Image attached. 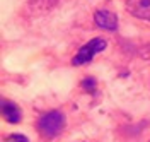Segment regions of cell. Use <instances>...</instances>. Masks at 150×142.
Instances as JSON below:
<instances>
[{"label": "cell", "mask_w": 150, "mask_h": 142, "mask_svg": "<svg viewBox=\"0 0 150 142\" xmlns=\"http://www.w3.org/2000/svg\"><path fill=\"white\" fill-rule=\"evenodd\" d=\"M36 128L38 132L41 133V137L55 139L56 135H60L65 128V115L62 111H58V110L43 113L36 123Z\"/></svg>", "instance_id": "6da1fadb"}, {"label": "cell", "mask_w": 150, "mask_h": 142, "mask_svg": "<svg viewBox=\"0 0 150 142\" xmlns=\"http://www.w3.org/2000/svg\"><path fill=\"white\" fill-rule=\"evenodd\" d=\"M106 45H108V43H106V39H104V38H94V39H91L89 43H85L84 46L77 51V55H75L74 60H72V64H74V65L89 64V62L94 58L96 53H99V51L106 50Z\"/></svg>", "instance_id": "7a4b0ae2"}, {"label": "cell", "mask_w": 150, "mask_h": 142, "mask_svg": "<svg viewBox=\"0 0 150 142\" xmlns=\"http://www.w3.org/2000/svg\"><path fill=\"white\" fill-rule=\"evenodd\" d=\"M94 21L97 24V28L106 29V31H116L118 29V16L112 14L111 10L99 9L94 14Z\"/></svg>", "instance_id": "3957f363"}, {"label": "cell", "mask_w": 150, "mask_h": 142, "mask_svg": "<svg viewBox=\"0 0 150 142\" xmlns=\"http://www.w3.org/2000/svg\"><path fill=\"white\" fill-rule=\"evenodd\" d=\"M126 10L133 17L150 21V0H126Z\"/></svg>", "instance_id": "277c9868"}, {"label": "cell", "mask_w": 150, "mask_h": 142, "mask_svg": "<svg viewBox=\"0 0 150 142\" xmlns=\"http://www.w3.org/2000/svg\"><path fill=\"white\" fill-rule=\"evenodd\" d=\"M2 115L9 123H19L22 118L21 108L14 101H7V99H2Z\"/></svg>", "instance_id": "5b68a950"}, {"label": "cell", "mask_w": 150, "mask_h": 142, "mask_svg": "<svg viewBox=\"0 0 150 142\" xmlns=\"http://www.w3.org/2000/svg\"><path fill=\"white\" fill-rule=\"evenodd\" d=\"M96 86H97V82H96L94 77H85L84 81H82V87H84L85 91H89V93L96 91Z\"/></svg>", "instance_id": "8992f818"}, {"label": "cell", "mask_w": 150, "mask_h": 142, "mask_svg": "<svg viewBox=\"0 0 150 142\" xmlns=\"http://www.w3.org/2000/svg\"><path fill=\"white\" fill-rule=\"evenodd\" d=\"M7 142H29V139L22 133H12V135H9Z\"/></svg>", "instance_id": "52a82bcc"}, {"label": "cell", "mask_w": 150, "mask_h": 142, "mask_svg": "<svg viewBox=\"0 0 150 142\" xmlns=\"http://www.w3.org/2000/svg\"><path fill=\"white\" fill-rule=\"evenodd\" d=\"M140 57L150 60V45H147V46H143V48L140 50Z\"/></svg>", "instance_id": "ba28073f"}]
</instances>
